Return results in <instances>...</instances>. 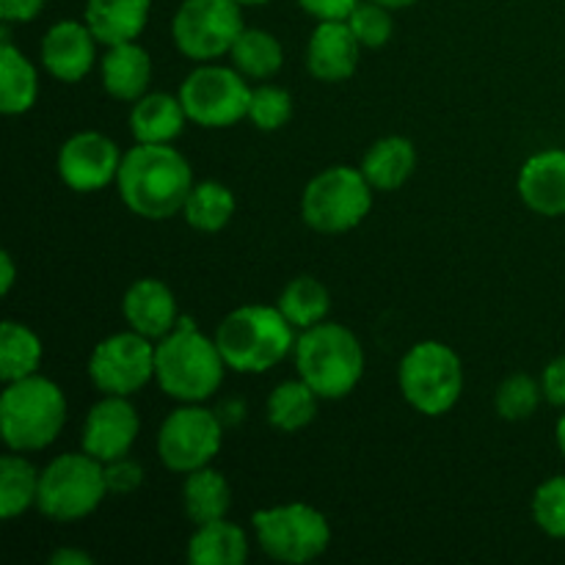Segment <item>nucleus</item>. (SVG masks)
<instances>
[{"mask_svg":"<svg viewBox=\"0 0 565 565\" xmlns=\"http://www.w3.org/2000/svg\"><path fill=\"white\" fill-rule=\"evenodd\" d=\"M237 3L246 9V6H265V3H270V0H237Z\"/></svg>","mask_w":565,"mask_h":565,"instance_id":"nucleus-45","label":"nucleus"},{"mask_svg":"<svg viewBox=\"0 0 565 565\" xmlns=\"http://www.w3.org/2000/svg\"><path fill=\"white\" fill-rule=\"evenodd\" d=\"M230 58L232 66L248 81H268L285 64V50L279 39L265 28H243Z\"/></svg>","mask_w":565,"mask_h":565,"instance_id":"nucleus-30","label":"nucleus"},{"mask_svg":"<svg viewBox=\"0 0 565 565\" xmlns=\"http://www.w3.org/2000/svg\"><path fill=\"white\" fill-rule=\"evenodd\" d=\"M287 320L296 326V331H307L312 326H320L323 320H329L331 312V292L315 276H296L290 285L281 290L279 303Z\"/></svg>","mask_w":565,"mask_h":565,"instance_id":"nucleus-32","label":"nucleus"},{"mask_svg":"<svg viewBox=\"0 0 565 565\" xmlns=\"http://www.w3.org/2000/svg\"><path fill=\"white\" fill-rule=\"evenodd\" d=\"M47 0H0V17L9 25H22V22H33L42 14Z\"/></svg>","mask_w":565,"mask_h":565,"instance_id":"nucleus-40","label":"nucleus"},{"mask_svg":"<svg viewBox=\"0 0 565 565\" xmlns=\"http://www.w3.org/2000/svg\"><path fill=\"white\" fill-rule=\"evenodd\" d=\"M237 210V199L224 182L202 180L191 188L182 207V218L191 230L202 232V235H215L224 226H230L232 215Z\"/></svg>","mask_w":565,"mask_h":565,"instance_id":"nucleus-28","label":"nucleus"},{"mask_svg":"<svg viewBox=\"0 0 565 565\" xmlns=\"http://www.w3.org/2000/svg\"><path fill=\"white\" fill-rule=\"evenodd\" d=\"M224 445L218 414L202 403H182L163 419L158 430V456L169 472L191 475L210 467Z\"/></svg>","mask_w":565,"mask_h":565,"instance_id":"nucleus-12","label":"nucleus"},{"mask_svg":"<svg viewBox=\"0 0 565 565\" xmlns=\"http://www.w3.org/2000/svg\"><path fill=\"white\" fill-rule=\"evenodd\" d=\"M226 362L215 337L202 334L191 318L154 342V381L180 403H204L224 384Z\"/></svg>","mask_w":565,"mask_h":565,"instance_id":"nucleus-2","label":"nucleus"},{"mask_svg":"<svg viewBox=\"0 0 565 565\" xmlns=\"http://www.w3.org/2000/svg\"><path fill=\"white\" fill-rule=\"evenodd\" d=\"M375 3H384L390 6V9H408V6L419 3V0H375Z\"/></svg>","mask_w":565,"mask_h":565,"instance_id":"nucleus-44","label":"nucleus"},{"mask_svg":"<svg viewBox=\"0 0 565 565\" xmlns=\"http://www.w3.org/2000/svg\"><path fill=\"white\" fill-rule=\"evenodd\" d=\"M138 434H141V417L130 397L103 395V401L94 403L83 423L81 450H86L97 461L110 463L116 458L130 456Z\"/></svg>","mask_w":565,"mask_h":565,"instance_id":"nucleus-15","label":"nucleus"},{"mask_svg":"<svg viewBox=\"0 0 565 565\" xmlns=\"http://www.w3.org/2000/svg\"><path fill=\"white\" fill-rule=\"evenodd\" d=\"M97 36L86 25V20H61L44 33L39 55H42L44 70L55 81L77 83L97 64Z\"/></svg>","mask_w":565,"mask_h":565,"instance_id":"nucleus-16","label":"nucleus"},{"mask_svg":"<svg viewBox=\"0 0 565 565\" xmlns=\"http://www.w3.org/2000/svg\"><path fill=\"white\" fill-rule=\"evenodd\" d=\"M403 401L423 417H445L463 395V362L450 345L423 340L408 348L397 367Z\"/></svg>","mask_w":565,"mask_h":565,"instance_id":"nucleus-6","label":"nucleus"},{"mask_svg":"<svg viewBox=\"0 0 565 565\" xmlns=\"http://www.w3.org/2000/svg\"><path fill=\"white\" fill-rule=\"evenodd\" d=\"M359 3H362V0H298V6L318 22L348 20Z\"/></svg>","mask_w":565,"mask_h":565,"instance_id":"nucleus-39","label":"nucleus"},{"mask_svg":"<svg viewBox=\"0 0 565 565\" xmlns=\"http://www.w3.org/2000/svg\"><path fill=\"white\" fill-rule=\"evenodd\" d=\"M99 77L110 97L121 99V103H136L149 92L152 58L138 42L110 44L99 58Z\"/></svg>","mask_w":565,"mask_h":565,"instance_id":"nucleus-20","label":"nucleus"},{"mask_svg":"<svg viewBox=\"0 0 565 565\" xmlns=\"http://www.w3.org/2000/svg\"><path fill=\"white\" fill-rule=\"evenodd\" d=\"M44 345L33 329L17 320H3L0 326V379L6 384L39 373Z\"/></svg>","mask_w":565,"mask_h":565,"instance_id":"nucleus-31","label":"nucleus"},{"mask_svg":"<svg viewBox=\"0 0 565 565\" xmlns=\"http://www.w3.org/2000/svg\"><path fill=\"white\" fill-rule=\"evenodd\" d=\"M541 386H544L546 403L565 408V353L546 364L544 373H541Z\"/></svg>","mask_w":565,"mask_h":565,"instance_id":"nucleus-38","label":"nucleus"},{"mask_svg":"<svg viewBox=\"0 0 565 565\" xmlns=\"http://www.w3.org/2000/svg\"><path fill=\"white\" fill-rule=\"evenodd\" d=\"M193 185L191 163L171 143H136L125 152L116 177L125 207L147 221H169L182 213Z\"/></svg>","mask_w":565,"mask_h":565,"instance_id":"nucleus-1","label":"nucleus"},{"mask_svg":"<svg viewBox=\"0 0 565 565\" xmlns=\"http://www.w3.org/2000/svg\"><path fill=\"white\" fill-rule=\"evenodd\" d=\"M88 379L103 395L132 397L154 379V342L127 329L94 345Z\"/></svg>","mask_w":565,"mask_h":565,"instance_id":"nucleus-13","label":"nucleus"},{"mask_svg":"<svg viewBox=\"0 0 565 565\" xmlns=\"http://www.w3.org/2000/svg\"><path fill=\"white\" fill-rule=\"evenodd\" d=\"M39 75L20 47L11 44L9 22L0 33V110L6 116H20L36 105Z\"/></svg>","mask_w":565,"mask_h":565,"instance_id":"nucleus-23","label":"nucleus"},{"mask_svg":"<svg viewBox=\"0 0 565 565\" xmlns=\"http://www.w3.org/2000/svg\"><path fill=\"white\" fill-rule=\"evenodd\" d=\"M254 539L259 550L287 565L318 561L331 544V524L318 508L307 502H285V505L259 508L252 516Z\"/></svg>","mask_w":565,"mask_h":565,"instance_id":"nucleus-9","label":"nucleus"},{"mask_svg":"<svg viewBox=\"0 0 565 565\" xmlns=\"http://www.w3.org/2000/svg\"><path fill=\"white\" fill-rule=\"evenodd\" d=\"M292 119V97L287 88L270 86V83H263V86L252 88V103H248V121H252L257 130L276 132Z\"/></svg>","mask_w":565,"mask_h":565,"instance_id":"nucleus-35","label":"nucleus"},{"mask_svg":"<svg viewBox=\"0 0 565 565\" xmlns=\"http://www.w3.org/2000/svg\"><path fill=\"white\" fill-rule=\"evenodd\" d=\"M182 505H185V516L191 519L193 527L226 519L232 508L230 480L224 478V472H218L213 467H202L196 472L185 475V483H182Z\"/></svg>","mask_w":565,"mask_h":565,"instance_id":"nucleus-25","label":"nucleus"},{"mask_svg":"<svg viewBox=\"0 0 565 565\" xmlns=\"http://www.w3.org/2000/svg\"><path fill=\"white\" fill-rule=\"evenodd\" d=\"M541 401H544V386L541 379H533L527 373L508 375L500 386H497L494 406L497 414L508 423H522L539 412Z\"/></svg>","mask_w":565,"mask_h":565,"instance_id":"nucleus-33","label":"nucleus"},{"mask_svg":"<svg viewBox=\"0 0 565 565\" xmlns=\"http://www.w3.org/2000/svg\"><path fill=\"white\" fill-rule=\"evenodd\" d=\"M105 478H108L110 494H130V491L141 489L143 469L125 456L105 463Z\"/></svg>","mask_w":565,"mask_h":565,"instance_id":"nucleus-37","label":"nucleus"},{"mask_svg":"<svg viewBox=\"0 0 565 565\" xmlns=\"http://www.w3.org/2000/svg\"><path fill=\"white\" fill-rule=\"evenodd\" d=\"M362 174L375 191H397L417 169V147L406 136L379 138L362 158Z\"/></svg>","mask_w":565,"mask_h":565,"instance_id":"nucleus-24","label":"nucleus"},{"mask_svg":"<svg viewBox=\"0 0 565 565\" xmlns=\"http://www.w3.org/2000/svg\"><path fill=\"white\" fill-rule=\"evenodd\" d=\"M180 99L193 125L221 130V127H235L237 121L248 119L252 86H248V77L241 75L235 66L207 61L182 81Z\"/></svg>","mask_w":565,"mask_h":565,"instance_id":"nucleus-10","label":"nucleus"},{"mask_svg":"<svg viewBox=\"0 0 565 565\" xmlns=\"http://www.w3.org/2000/svg\"><path fill=\"white\" fill-rule=\"evenodd\" d=\"M66 423V395L44 375L6 384L0 395V434L9 450L36 452L53 445Z\"/></svg>","mask_w":565,"mask_h":565,"instance_id":"nucleus-4","label":"nucleus"},{"mask_svg":"<svg viewBox=\"0 0 565 565\" xmlns=\"http://www.w3.org/2000/svg\"><path fill=\"white\" fill-rule=\"evenodd\" d=\"M121 315L132 331L152 342L171 334L182 318L174 290L166 281L152 279V276L132 281L127 287L125 298H121Z\"/></svg>","mask_w":565,"mask_h":565,"instance_id":"nucleus-17","label":"nucleus"},{"mask_svg":"<svg viewBox=\"0 0 565 565\" xmlns=\"http://www.w3.org/2000/svg\"><path fill=\"white\" fill-rule=\"evenodd\" d=\"M362 44L345 20L318 22L307 44V70L320 83H342L356 75Z\"/></svg>","mask_w":565,"mask_h":565,"instance_id":"nucleus-18","label":"nucleus"},{"mask_svg":"<svg viewBox=\"0 0 565 565\" xmlns=\"http://www.w3.org/2000/svg\"><path fill=\"white\" fill-rule=\"evenodd\" d=\"M188 114L182 108L180 94L147 92L132 103L130 132L136 143H171L182 136L188 125Z\"/></svg>","mask_w":565,"mask_h":565,"instance_id":"nucleus-22","label":"nucleus"},{"mask_svg":"<svg viewBox=\"0 0 565 565\" xmlns=\"http://www.w3.org/2000/svg\"><path fill=\"white\" fill-rule=\"evenodd\" d=\"M298 379L307 381L323 401H342L353 395L364 375V348L359 337L342 323H329L301 331L296 342Z\"/></svg>","mask_w":565,"mask_h":565,"instance_id":"nucleus-5","label":"nucleus"},{"mask_svg":"<svg viewBox=\"0 0 565 565\" xmlns=\"http://www.w3.org/2000/svg\"><path fill=\"white\" fill-rule=\"evenodd\" d=\"M215 342L226 367L243 375H259L279 367L296 351V326L279 307L246 303L226 315L215 329Z\"/></svg>","mask_w":565,"mask_h":565,"instance_id":"nucleus-3","label":"nucleus"},{"mask_svg":"<svg viewBox=\"0 0 565 565\" xmlns=\"http://www.w3.org/2000/svg\"><path fill=\"white\" fill-rule=\"evenodd\" d=\"M390 6L375 3V0H362L356 9L348 17V25H351L353 36L359 39V44L367 50L386 47L395 36V17H392Z\"/></svg>","mask_w":565,"mask_h":565,"instance_id":"nucleus-34","label":"nucleus"},{"mask_svg":"<svg viewBox=\"0 0 565 565\" xmlns=\"http://www.w3.org/2000/svg\"><path fill=\"white\" fill-rule=\"evenodd\" d=\"M530 508L541 533L565 541V475L544 480L535 489Z\"/></svg>","mask_w":565,"mask_h":565,"instance_id":"nucleus-36","label":"nucleus"},{"mask_svg":"<svg viewBox=\"0 0 565 565\" xmlns=\"http://www.w3.org/2000/svg\"><path fill=\"white\" fill-rule=\"evenodd\" d=\"M152 0H86L83 20L99 44L138 42L149 22Z\"/></svg>","mask_w":565,"mask_h":565,"instance_id":"nucleus-21","label":"nucleus"},{"mask_svg":"<svg viewBox=\"0 0 565 565\" xmlns=\"http://www.w3.org/2000/svg\"><path fill=\"white\" fill-rule=\"evenodd\" d=\"M320 401L323 397L303 379L281 381L265 401V417H268L270 428L281 430V434H298L315 423Z\"/></svg>","mask_w":565,"mask_h":565,"instance_id":"nucleus-27","label":"nucleus"},{"mask_svg":"<svg viewBox=\"0 0 565 565\" xmlns=\"http://www.w3.org/2000/svg\"><path fill=\"white\" fill-rule=\"evenodd\" d=\"M248 561V539L243 527L218 519L199 524L188 541V563L191 565H243Z\"/></svg>","mask_w":565,"mask_h":565,"instance_id":"nucleus-26","label":"nucleus"},{"mask_svg":"<svg viewBox=\"0 0 565 565\" xmlns=\"http://www.w3.org/2000/svg\"><path fill=\"white\" fill-rule=\"evenodd\" d=\"M555 439H557V450H561V452H563V458H565V408H563L561 419H557V428H555Z\"/></svg>","mask_w":565,"mask_h":565,"instance_id":"nucleus-43","label":"nucleus"},{"mask_svg":"<svg viewBox=\"0 0 565 565\" xmlns=\"http://www.w3.org/2000/svg\"><path fill=\"white\" fill-rule=\"evenodd\" d=\"M119 143L105 132L83 130L66 138L55 154L61 182L75 193H94L116 182L121 169Z\"/></svg>","mask_w":565,"mask_h":565,"instance_id":"nucleus-14","label":"nucleus"},{"mask_svg":"<svg viewBox=\"0 0 565 565\" xmlns=\"http://www.w3.org/2000/svg\"><path fill=\"white\" fill-rule=\"evenodd\" d=\"M243 28L237 0H182L171 20V39L185 58L207 64L232 53Z\"/></svg>","mask_w":565,"mask_h":565,"instance_id":"nucleus-11","label":"nucleus"},{"mask_svg":"<svg viewBox=\"0 0 565 565\" xmlns=\"http://www.w3.org/2000/svg\"><path fill=\"white\" fill-rule=\"evenodd\" d=\"M0 270H3V274H0V292H3V296H9L11 287H14V279H17L14 257H11L9 252L0 254Z\"/></svg>","mask_w":565,"mask_h":565,"instance_id":"nucleus-42","label":"nucleus"},{"mask_svg":"<svg viewBox=\"0 0 565 565\" xmlns=\"http://www.w3.org/2000/svg\"><path fill=\"white\" fill-rule=\"evenodd\" d=\"M39 480L42 472L22 452L9 450V456L0 458V516L6 522L36 508Z\"/></svg>","mask_w":565,"mask_h":565,"instance_id":"nucleus-29","label":"nucleus"},{"mask_svg":"<svg viewBox=\"0 0 565 565\" xmlns=\"http://www.w3.org/2000/svg\"><path fill=\"white\" fill-rule=\"evenodd\" d=\"M373 193L362 169L329 166L307 182L301 193V218L320 235H342L362 224L373 210Z\"/></svg>","mask_w":565,"mask_h":565,"instance_id":"nucleus-7","label":"nucleus"},{"mask_svg":"<svg viewBox=\"0 0 565 565\" xmlns=\"http://www.w3.org/2000/svg\"><path fill=\"white\" fill-rule=\"evenodd\" d=\"M50 563L53 565H92L94 557L88 555V552H81V550H58V552H53Z\"/></svg>","mask_w":565,"mask_h":565,"instance_id":"nucleus-41","label":"nucleus"},{"mask_svg":"<svg viewBox=\"0 0 565 565\" xmlns=\"http://www.w3.org/2000/svg\"><path fill=\"white\" fill-rule=\"evenodd\" d=\"M110 494L105 463L81 452H64L42 469L36 508L53 522H81Z\"/></svg>","mask_w":565,"mask_h":565,"instance_id":"nucleus-8","label":"nucleus"},{"mask_svg":"<svg viewBox=\"0 0 565 565\" xmlns=\"http://www.w3.org/2000/svg\"><path fill=\"white\" fill-rule=\"evenodd\" d=\"M519 196L524 207L544 218L565 215V149H544L530 154L519 169Z\"/></svg>","mask_w":565,"mask_h":565,"instance_id":"nucleus-19","label":"nucleus"}]
</instances>
